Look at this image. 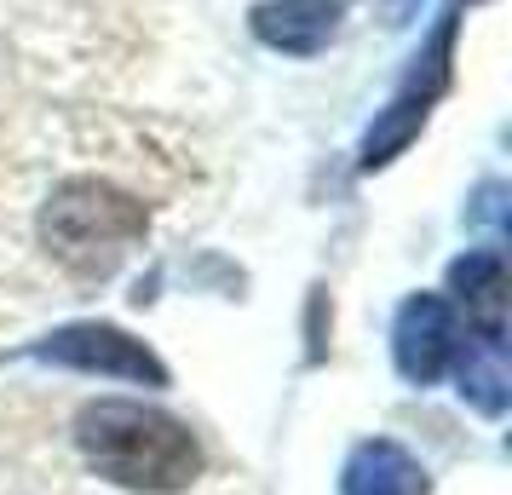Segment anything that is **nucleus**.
<instances>
[{
    "mask_svg": "<svg viewBox=\"0 0 512 495\" xmlns=\"http://www.w3.org/2000/svg\"><path fill=\"white\" fill-rule=\"evenodd\" d=\"M75 444L87 467L133 495H179L202 478V444L173 415L144 403H93L75 421Z\"/></svg>",
    "mask_w": 512,
    "mask_h": 495,
    "instance_id": "f257e3e1",
    "label": "nucleus"
},
{
    "mask_svg": "<svg viewBox=\"0 0 512 495\" xmlns=\"http://www.w3.org/2000/svg\"><path fill=\"white\" fill-rule=\"evenodd\" d=\"M35 357L64 363V369H87V375H116V380H139V386H167L162 357L150 352L144 340L110 329V323H70V329L47 334Z\"/></svg>",
    "mask_w": 512,
    "mask_h": 495,
    "instance_id": "f03ea898",
    "label": "nucleus"
},
{
    "mask_svg": "<svg viewBox=\"0 0 512 495\" xmlns=\"http://www.w3.org/2000/svg\"><path fill=\"white\" fill-rule=\"evenodd\" d=\"M392 352H397L403 380L432 386V380L455 363V352H461V323H455V311L443 306L438 294H420V300H409V306L397 311Z\"/></svg>",
    "mask_w": 512,
    "mask_h": 495,
    "instance_id": "7ed1b4c3",
    "label": "nucleus"
},
{
    "mask_svg": "<svg viewBox=\"0 0 512 495\" xmlns=\"http://www.w3.org/2000/svg\"><path fill=\"white\" fill-rule=\"evenodd\" d=\"M346 18V0H265L254 6V35L277 52H323Z\"/></svg>",
    "mask_w": 512,
    "mask_h": 495,
    "instance_id": "20e7f679",
    "label": "nucleus"
},
{
    "mask_svg": "<svg viewBox=\"0 0 512 495\" xmlns=\"http://www.w3.org/2000/svg\"><path fill=\"white\" fill-rule=\"evenodd\" d=\"M443 75H449L443 64H438V70H426V81H420V75H409V87H403V93L386 104V116L369 127V139H363V167L392 162L397 150L415 139L420 121H426V104H432V98H438V87H443Z\"/></svg>",
    "mask_w": 512,
    "mask_h": 495,
    "instance_id": "39448f33",
    "label": "nucleus"
},
{
    "mask_svg": "<svg viewBox=\"0 0 512 495\" xmlns=\"http://www.w3.org/2000/svg\"><path fill=\"white\" fill-rule=\"evenodd\" d=\"M340 495H426V472H420L415 455H403L397 444L374 438V444H363L346 461Z\"/></svg>",
    "mask_w": 512,
    "mask_h": 495,
    "instance_id": "423d86ee",
    "label": "nucleus"
},
{
    "mask_svg": "<svg viewBox=\"0 0 512 495\" xmlns=\"http://www.w3.org/2000/svg\"><path fill=\"white\" fill-rule=\"evenodd\" d=\"M455 357H461V392L478 403L484 415H501V409H507V363H501V334H478V340L466 334Z\"/></svg>",
    "mask_w": 512,
    "mask_h": 495,
    "instance_id": "0eeeda50",
    "label": "nucleus"
},
{
    "mask_svg": "<svg viewBox=\"0 0 512 495\" xmlns=\"http://www.w3.org/2000/svg\"><path fill=\"white\" fill-rule=\"evenodd\" d=\"M449 283H455V294H461L466 306L478 311L484 334H501V294H507V271H501L495 254H466V260L449 271Z\"/></svg>",
    "mask_w": 512,
    "mask_h": 495,
    "instance_id": "6e6552de",
    "label": "nucleus"
}]
</instances>
